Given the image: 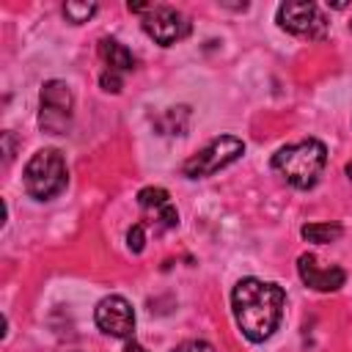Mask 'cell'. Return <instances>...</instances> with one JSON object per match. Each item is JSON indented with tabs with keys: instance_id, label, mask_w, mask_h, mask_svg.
Segmentation results:
<instances>
[{
	"instance_id": "1",
	"label": "cell",
	"mask_w": 352,
	"mask_h": 352,
	"mask_svg": "<svg viewBox=\"0 0 352 352\" xmlns=\"http://www.w3.org/2000/svg\"><path fill=\"white\" fill-rule=\"evenodd\" d=\"M286 292L278 283L258 280V278H242L231 292V308L234 319L248 341H264L270 338L283 316Z\"/></svg>"
},
{
	"instance_id": "2",
	"label": "cell",
	"mask_w": 352,
	"mask_h": 352,
	"mask_svg": "<svg viewBox=\"0 0 352 352\" xmlns=\"http://www.w3.org/2000/svg\"><path fill=\"white\" fill-rule=\"evenodd\" d=\"M324 165H327V148L316 138H308V140H297L292 146H283L272 157V170L280 173L297 190L314 187L319 182Z\"/></svg>"
},
{
	"instance_id": "3",
	"label": "cell",
	"mask_w": 352,
	"mask_h": 352,
	"mask_svg": "<svg viewBox=\"0 0 352 352\" xmlns=\"http://www.w3.org/2000/svg\"><path fill=\"white\" fill-rule=\"evenodd\" d=\"M66 160L58 148H41L36 151L22 173L25 182V192L36 201H47L55 198L63 187H66Z\"/></svg>"
},
{
	"instance_id": "4",
	"label": "cell",
	"mask_w": 352,
	"mask_h": 352,
	"mask_svg": "<svg viewBox=\"0 0 352 352\" xmlns=\"http://www.w3.org/2000/svg\"><path fill=\"white\" fill-rule=\"evenodd\" d=\"M245 151V143L234 135H220L214 138L212 143H206L198 154H192L184 165H182V173L187 179H204V176H212L217 173L220 168L231 165L234 160H239Z\"/></svg>"
},
{
	"instance_id": "5",
	"label": "cell",
	"mask_w": 352,
	"mask_h": 352,
	"mask_svg": "<svg viewBox=\"0 0 352 352\" xmlns=\"http://www.w3.org/2000/svg\"><path fill=\"white\" fill-rule=\"evenodd\" d=\"M41 113H38V124L44 132L50 135H60L69 129V121H72V91L66 82L60 80H50L41 85Z\"/></svg>"
},
{
	"instance_id": "6",
	"label": "cell",
	"mask_w": 352,
	"mask_h": 352,
	"mask_svg": "<svg viewBox=\"0 0 352 352\" xmlns=\"http://www.w3.org/2000/svg\"><path fill=\"white\" fill-rule=\"evenodd\" d=\"M278 25L300 38H324L327 19L316 3H280Z\"/></svg>"
},
{
	"instance_id": "7",
	"label": "cell",
	"mask_w": 352,
	"mask_h": 352,
	"mask_svg": "<svg viewBox=\"0 0 352 352\" xmlns=\"http://www.w3.org/2000/svg\"><path fill=\"white\" fill-rule=\"evenodd\" d=\"M143 30L162 47H170L176 41H182L190 33V22L187 16L173 8V6H148V11L143 14Z\"/></svg>"
},
{
	"instance_id": "8",
	"label": "cell",
	"mask_w": 352,
	"mask_h": 352,
	"mask_svg": "<svg viewBox=\"0 0 352 352\" xmlns=\"http://www.w3.org/2000/svg\"><path fill=\"white\" fill-rule=\"evenodd\" d=\"M94 319H96V327L110 338H132L135 333V311L121 294H110L99 300Z\"/></svg>"
},
{
	"instance_id": "9",
	"label": "cell",
	"mask_w": 352,
	"mask_h": 352,
	"mask_svg": "<svg viewBox=\"0 0 352 352\" xmlns=\"http://www.w3.org/2000/svg\"><path fill=\"white\" fill-rule=\"evenodd\" d=\"M297 272L302 278V283L314 292H336L344 286L346 272L336 264H322L314 253H302L297 258Z\"/></svg>"
},
{
	"instance_id": "10",
	"label": "cell",
	"mask_w": 352,
	"mask_h": 352,
	"mask_svg": "<svg viewBox=\"0 0 352 352\" xmlns=\"http://www.w3.org/2000/svg\"><path fill=\"white\" fill-rule=\"evenodd\" d=\"M138 204H140V212L148 223L160 226V228H176L179 223V212L168 195V190L162 187H143L138 192Z\"/></svg>"
},
{
	"instance_id": "11",
	"label": "cell",
	"mask_w": 352,
	"mask_h": 352,
	"mask_svg": "<svg viewBox=\"0 0 352 352\" xmlns=\"http://www.w3.org/2000/svg\"><path fill=\"white\" fill-rule=\"evenodd\" d=\"M99 55L107 63V69L118 72V74H124V72H129L135 66V55L121 41H116V38H102L99 41Z\"/></svg>"
},
{
	"instance_id": "12",
	"label": "cell",
	"mask_w": 352,
	"mask_h": 352,
	"mask_svg": "<svg viewBox=\"0 0 352 352\" xmlns=\"http://www.w3.org/2000/svg\"><path fill=\"white\" fill-rule=\"evenodd\" d=\"M341 234H344V228L338 223H308V226H302V236L308 242H319V245L336 242Z\"/></svg>"
},
{
	"instance_id": "13",
	"label": "cell",
	"mask_w": 352,
	"mask_h": 352,
	"mask_svg": "<svg viewBox=\"0 0 352 352\" xmlns=\"http://www.w3.org/2000/svg\"><path fill=\"white\" fill-rule=\"evenodd\" d=\"M63 14H66L69 22L80 25V22H88V19L96 14V6H94V3H66V6H63Z\"/></svg>"
},
{
	"instance_id": "14",
	"label": "cell",
	"mask_w": 352,
	"mask_h": 352,
	"mask_svg": "<svg viewBox=\"0 0 352 352\" xmlns=\"http://www.w3.org/2000/svg\"><path fill=\"white\" fill-rule=\"evenodd\" d=\"M126 245H129L132 253H140V250H143V245H146V228H143V223H135V226L129 228Z\"/></svg>"
},
{
	"instance_id": "15",
	"label": "cell",
	"mask_w": 352,
	"mask_h": 352,
	"mask_svg": "<svg viewBox=\"0 0 352 352\" xmlns=\"http://www.w3.org/2000/svg\"><path fill=\"white\" fill-rule=\"evenodd\" d=\"M99 82H102V88H104L107 94H118V91H121V85H124L121 74H118V72H110V69H104V72H102Z\"/></svg>"
},
{
	"instance_id": "16",
	"label": "cell",
	"mask_w": 352,
	"mask_h": 352,
	"mask_svg": "<svg viewBox=\"0 0 352 352\" xmlns=\"http://www.w3.org/2000/svg\"><path fill=\"white\" fill-rule=\"evenodd\" d=\"M173 352H214L206 341H184V344H179Z\"/></svg>"
},
{
	"instance_id": "17",
	"label": "cell",
	"mask_w": 352,
	"mask_h": 352,
	"mask_svg": "<svg viewBox=\"0 0 352 352\" xmlns=\"http://www.w3.org/2000/svg\"><path fill=\"white\" fill-rule=\"evenodd\" d=\"M124 352H148V349H146V346H140L138 341H129V344L124 346Z\"/></svg>"
},
{
	"instance_id": "18",
	"label": "cell",
	"mask_w": 352,
	"mask_h": 352,
	"mask_svg": "<svg viewBox=\"0 0 352 352\" xmlns=\"http://www.w3.org/2000/svg\"><path fill=\"white\" fill-rule=\"evenodd\" d=\"M346 173H349V179H352V162H349V165H346Z\"/></svg>"
},
{
	"instance_id": "19",
	"label": "cell",
	"mask_w": 352,
	"mask_h": 352,
	"mask_svg": "<svg viewBox=\"0 0 352 352\" xmlns=\"http://www.w3.org/2000/svg\"><path fill=\"white\" fill-rule=\"evenodd\" d=\"M349 28H352V25H349Z\"/></svg>"
}]
</instances>
